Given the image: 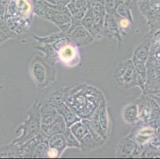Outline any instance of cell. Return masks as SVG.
<instances>
[{
  "mask_svg": "<svg viewBox=\"0 0 160 159\" xmlns=\"http://www.w3.org/2000/svg\"><path fill=\"white\" fill-rule=\"evenodd\" d=\"M49 147L47 141L41 142L34 147L32 151L30 157H47V151Z\"/></svg>",
  "mask_w": 160,
  "mask_h": 159,
  "instance_id": "20",
  "label": "cell"
},
{
  "mask_svg": "<svg viewBox=\"0 0 160 159\" xmlns=\"http://www.w3.org/2000/svg\"><path fill=\"white\" fill-rule=\"evenodd\" d=\"M155 139L160 140V127L157 130L156 133H155Z\"/></svg>",
  "mask_w": 160,
  "mask_h": 159,
  "instance_id": "30",
  "label": "cell"
},
{
  "mask_svg": "<svg viewBox=\"0 0 160 159\" xmlns=\"http://www.w3.org/2000/svg\"><path fill=\"white\" fill-rule=\"evenodd\" d=\"M30 0H11L7 13H18L19 17H28L33 11V5Z\"/></svg>",
  "mask_w": 160,
  "mask_h": 159,
  "instance_id": "7",
  "label": "cell"
},
{
  "mask_svg": "<svg viewBox=\"0 0 160 159\" xmlns=\"http://www.w3.org/2000/svg\"><path fill=\"white\" fill-rule=\"evenodd\" d=\"M97 116V119H98L99 122H100V126L103 128L106 134H107L108 131V116L107 110L104 106L100 107L97 109V112H95Z\"/></svg>",
  "mask_w": 160,
  "mask_h": 159,
  "instance_id": "19",
  "label": "cell"
},
{
  "mask_svg": "<svg viewBox=\"0 0 160 159\" xmlns=\"http://www.w3.org/2000/svg\"><path fill=\"white\" fill-rule=\"evenodd\" d=\"M41 128L46 135H48L49 136H52V135H56V134H64V132L66 131L68 127H67L63 116L59 115L58 119L53 123L47 125V126H42V125Z\"/></svg>",
  "mask_w": 160,
  "mask_h": 159,
  "instance_id": "9",
  "label": "cell"
},
{
  "mask_svg": "<svg viewBox=\"0 0 160 159\" xmlns=\"http://www.w3.org/2000/svg\"><path fill=\"white\" fill-rule=\"evenodd\" d=\"M145 1H149V0H138V2H145Z\"/></svg>",
  "mask_w": 160,
  "mask_h": 159,
  "instance_id": "32",
  "label": "cell"
},
{
  "mask_svg": "<svg viewBox=\"0 0 160 159\" xmlns=\"http://www.w3.org/2000/svg\"><path fill=\"white\" fill-rule=\"evenodd\" d=\"M61 154L60 152L55 148H51V147H49V150L47 151V157H60Z\"/></svg>",
  "mask_w": 160,
  "mask_h": 159,
  "instance_id": "26",
  "label": "cell"
},
{
  "mask_svg": "<svg viewBox=\"0 0 160 159\" xmlns=\"http://www.w3.org/2000/svg\"><path fill=\"white\" fill-rule=\"evenodd\" d=\"M149 42H142L135 49L134 57L145 63L149 57Z\"/></svg>",
  "mask_w": 160,
  "mask_h": 159,
  "instance_id": "17",
  "label": "cell"
},
{
  "mask_svg": "<svg viewBox=\"0 0 160 159\" xmlns=\"http://www.w3.org/2000/svg\"><path fill=\"white\" fill-rule=\"evenodd\" d=\"M150 5H157V4H160V0H149Z\"/></svg>",
  "mask_w": 160,
  "mask_h": 159,
  "instance_id": "29",
  "label": "cell"
},
{
  "mask_svg": "<svg viewBox=\"0 0 160 159\" xmlns=\"http://www.w3.org/2000/svg\"><path fill=\"white\" fill-rule=\"evenodd\" d=\"M117 15V14H116ZM117 22L118 26H119V29L120 30H122V32L128 30L131 28V26L132 24V22L131 20L128 19L126 17H119L117 15Z\"/></svg>",
  "mask_w": 160,
  "mask_h": 159,
  "instance_id": "25",
  "label": "cell"
},
{
  "mask_svg": "<svg viewBox=\"0 0 160 159\" xmlns=\"http://www.w3.org/2000/svg\"><path fill=\"white\" fill-rule=\"evenodd\" d=\"M90 2L91 0H70L67 7L72 15L79 11L88 10L89 8Z\"/></svg>",
  "mask_w": 160,
  "mask_h": 159,
  "instance_id": "15",
  "label": "cell"
},
{
  "mask_svg": "<svg viewBox=\"0 0 160 159\" xmlns=\"http://www.w3.org/2000/svg\"><path fill=\"white\" fill-rule=\"evenodd\" d=\"M139 122H148L156 119L160 114L157 103L148 96H142L137 102Z\"/></svg>",
  "mask_w": 160,
  "mask_h": 159,
  "instance_id": "3",
  "label": "cell"
},
{
  "mask_svg": "<svg viewBox=\"0 0 160 159\" xmlns=\"http://www.w3.org/2000/svg\"><path fill=\"white\" fill-rule=\"evenodd\" d=\"M49 3L58 6H68L70 0H46Z\"/></svg>",
  "mask_w": 160,
  "mask_h": 159,
  "instance_id": "27",
  "label": "cell"
},
{
  "mask_svg": "<svg viewBox=\"0 0 160 159\" xmlns=\"http://www.w3.org/2000/svg\"><path fill=\"white\" fill-rule=\"evenodd\" d=\"M116 14H117L119 17H126L128 19L131 20V21H133L132 19V11H131V9L129 7L128 3H125V2H119L116 8Z\"/></svg>",
  "mask_w": 160,
  "mask_h": 159,
  "instance_id": "22",
  "label": "cell"
},
{
  "mask_svg": "<svg viewBox=\"0 0 160 159\" xmlns=\"http://www.w3.org/2000/svg\"><path fill=\"white\" fill-rule=\"evenodd\" d=\"M48 144H49V147L57 149L61 154L68 147L65 135L62 133L56 134V135L49 137V140H48Z\"/></svg>",
  "mask_w": 160,
  "mask_h": 159,
  "instance_id": "14",
  "label": "cell"
},
{
  "mask_svg": "<svg viewBox=\"0 0 160 159\" xmlns=\"http://www.w3.org/2000/svg\"><path fill=\"white\" fill-rule=\"evenodd\" d=\"M119 1H120V2H125V3H130L131 2V1H132V0H119Z\"/></svg>",
  "mask_w": 160,
  "mask_h": 159,
  "instance_id": "31",
  "label": "cell"
},
{
  "mask_svg": "<svg viewBox=\"0 0 160 159\" xmlns=\"http://www.w3.org/2000/svg\"><path fill=\"white\" fill-rule=\"evenodd\" d=\"M79 142L81 143V148L82 149L83 151H85V150L92 151V150H94L97 147V141L94 139V138L90 134V132H88L86 135L83 137Z\"/></svg>",
  "mask_w": 160,
  "mask_h": 159,
  "instance_id": "21",
  "label": "cell"
},
{
  "mask_svg": "<svg viewBox=\"0 0 160 159\" xmlns=\"http://www.w3.org/2000/svg\"><path fill=\"white\" fill-rule=\"evenodd\" d=\"M94 21H95V16H94V12L91 8L88 9L86 14H85L84 17L81 20V25L85 27L86 30L91 32L92 29L93 27Z\"/></svg>",
  "mask_w": 160,
  "mask_h": 159,
  "instance_id": "23",
  "label": "cell"
},
{
  "mask_svg": "<svg viewBox=\"0 0 160 159\" xmlns=\"http://www.w3.org/2000/svg\"><path fill=\"white\" fill-rule=\"evenodd\" d=\"M131 136L134 138L136 144L139 145H145L148 143L149 140L155 137V129H153L151 127H142L139 128L137 133H133L131 135Z\"/></svg>",
  "mask_w": 160,
  "mask_h": 159,
  "instance_id": "11",
  "label": "cell"
},
{
  "mask_svg": "<svg viewBox=\"0 0 160 159\" xmlns=\"http://www.w3.org/2000/svg\"><path fill=\"white\" fill-rule=\"evenodd\" d=\"M58 55L61 62L67 66H75L79 62V52L74 44L65 42L59 46Z\"/></svg>",
  "mask_w": 160,
  "mask_h": 159,
  "instance_id": "5",
  "label": "cell"
},
{
  "mask_svg": "<svg viewBox=\"0 0 160 159\" xmlns=\"http://www.w3.org/2000/svg\"><path fill=\"white\" fill-rule=\"evenodd\" d=\"M136 142L132 136H128L123 139L118 147L117 155L121 157H128L132 156L134 150L136 148Z\"/></svg>",
  "mask_w": 160,
  "mask_h": 159,
  "instance_id": "12",
  "label": "cell"
},
{
  "mask_svg": "<svg viewBox=\"0 0 160 159\" xmlns=\"http://www.w3.org/2000/svg\"><path fill=\"white\" fill-rule=\"evenodd\" d=\"M70 131H72V133L73 134L74 136L78 138V140H81L83 137L86 135L89 132L88 127L85 126V124L82 121H78L76 122L75 123L72 125V126L69 127Z\"/></svg>",
  "mask_w": 160,
  "mask_h": 159,
  "instance_id": "18",
  "label": "cell"
},
{
  "mask_svg": "<svg viewBox=\"0 0 160 159\" xmlns=\"http://www.w3.org/2000/svg\"><path fill=\"white\" fill-rule=\"evenodd\" d=\"M136 68L132 59L120 63L114 71L115 81L118 85L125 88L136 85Z\"/></svg>",
  "mask_w": 160,
  "mask_h": 159,
  "instance_id": "1",
  "label": "cell"
},
{
  "mask_svg": "<svg viewBox=\"0 0 160 159\" xmlns=\"http://www.w3.org/2000/svg\"><path fill=\"white\" fill-rule=\"evenodd\" d=\"M43 17L52 22L55 23L65 33L69 32L71 26V22H72V16L58 11V10L53 8L52 4L49 3L48 2Z\"/></svg>",
  "mask_w": 160,
  "mask_h": 159,
  "instance_id": "4",
  "label": "cell"
},
{
  "mask_svg": "<svg viewBox=\"0 0 160 159\" xmlns=\"http://www.w3.org/2000/svg\"><path fill=\"white\" fill-rule=\"evenodd\" d=\"M132 61H133L134 65L136 68V85L139 86L142 90H144L147 86V80H148L146 65H145L144 62L139 61L136 57L133 56Z\"/></svg>",
  "mask_w": 160,
  "mask_h": 159,
  "instance_id": "8",
  "label": "cell"
},
{
  "mask_svg": "<svg viewBox=\"0 0 160 159\" xmlns=\"http://www.w3.org/2000/svg\"><path fill=\"white\" fill-rule=\"evenodd\" d=\"M41 127L42 123H41L40 111L37 105H33L30 112L29 119L20 127L21 129H23V134L21 138L17 140V142L19 145H22L33 138V137H35L39 133Z\"/></svg>",
  "mask_w": 160,
  "mask_h": 159,
  "instance_id": "2",
  "label": "cell"
},
{
  "mask_svg": "<svg viewBox=\"0 0 160 159\" xmlns=\"http://www.w3.org/2000/svg\"><path fill=\"white\" fill-rule=\"evenodd\" d=\"M123 120L130 124H135L139 122V111L137 103H131L127 105L122 114Z\"/></svg>",
  "mask_w": 160,
  "mask_h": 159,
  "instance_id": "13",
  "label": "cell"
},
{
  "mask_svg": "<svg viewBox=\"0 0 160 159\" xmlns=\"http://www.w3.org/2000/svg\"><path fill=\"white\" fill-rule=\"evenodd\" d=\"M32 73L34 81L38 84H42L46 81V69L40 62H35L32 68Z\"/></svg>",
  "mask_w": 160,
  "mask_h": 159,
  "instance_id": "16",
  "label": "cell"
},
{
  "mask_svg": "<svg viewBox=\"0 0 160 159\" xmlns=\"http://www.w3.org/2000/svg\"><path fill=\"white\" fill-rule=\"evenodd\" d=\"M68 37L70 42L78 47L87 46L93 42L94 37L91 33L83 26H78L68 32Z\"/></svg>",
  "mask_w": 160,
  "mask_h": 159,
  "instance_id": "6",
  "label": "cell"
},
{
  "mask_svg": "<svg viewBox=\"0 0 160 159\" xmlns=\"http://www.w3.org/2000/svg\"><path fill=\"white\" fill-rule=\"evenodd\" d=\"M60 114L58 113L57 109L52 105H46L41 108V123L42 126H47L51 124L58 119Z\"/></svg>",
  "mask_w": 160,
  "mask_h": 159,
  "instance_id": "10",
  "label": "cell"
},
{
  "mask_svg": "<svg viewBox=\"0 0 160 159\" xmlns=\"http://www.w3.org/2000/svg\"><path fill=\"white\" fill-rule=\"evenodd\" d=\"M8 37H8L3 31H2V30H0V42H2L3 41H5L6 39L8 38Z\"/></svg>",
  "mask_w": 160,
  "mask_h": 159,
  "instance_id": "28",
  "label": "cell"
},
{
  "mask_svg": "<svg viewBox=\"0 0 160 159\" xmlns=\"http://www.w3.org/2000/svg\"><path fill=\"white\" fill-rule=\"evenodd\" d=\"M65 138L67 141V145L69 147H75V148H81V143H80L79 140L74 136L72 131H70L69 127L67 128L66 131L64 132Z\"/></svg>",
  "mask_w": 160,
  "mask_h": 159,
  "instance_id": "24",
  "label": "cell"
}]
</instances>
